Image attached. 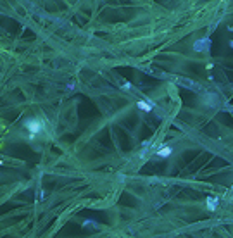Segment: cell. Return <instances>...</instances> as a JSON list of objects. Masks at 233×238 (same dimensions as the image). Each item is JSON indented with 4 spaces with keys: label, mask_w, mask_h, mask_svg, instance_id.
<instances>
[{
    "label": "cell",
    "mask_w": 233,
    "mask_h": 238,
    "mask_svg": "<svg viewBox=\"0 0 233 238\" xmlns=\"http://www.w3.org/2000/svg\"><path fill=\"white\" fill-rule=\"evenodd\" d=\"M41 128H43V123H41L40 119H29V121H26V129H28L31 135L40 133V129Z\"/></svg>",
    "instance_id": "cell-1"
},
{
    "label": "cell",
    "mask_w": 233,
    "mask_h": 238,
    "mask_svg": "<svg viewBox=\"0 0 233 238\" xmlns=\"http://www.w3.org/2000/svg\"><path fill=\"white\" fill-rule=\"evenodd\" d=\"M159 157H168V155H171V148L169 147H166V148H162V150H159V154H157Z\"/></svg>",
    "instance_id": "cell-5"
},
{
    "label": "cell",
    "mask_w": 233,
    "mask_h": 238,
    "mask_svg": "<svg viewBox=\"0 0 233 238\" xmlns=\"http://www.w3.org/2000/svg\"><path fill=\"white\" fill-rule=\"evenodd\" d=\"M206 47H211V40H209V38L199 40V41H195V45H194V48L197 52H206V50H207Z\"/></svg>",
    "instance_id": "cell-2"
},
{
    "label": "cell",
    "mask_w": 233,
    "mask_h": 238,
    "mask_svg": "<svg viewBox=\"0 0 233 238\" xmlns=\"http://www.w3.org/2000/svg\"><path fill=\"white\" fill-rule=\"evenodd\" d=\"M230 47H232V48H233V40H232V41H230Z\"/></svg>",
    "instance_id": "cell-6"
},
{
    "label": "cell",
    "mask_w": 233,
    "mask_h": 238,
    "mask_svg": "<svg viewBox=\"0 0 233 238\" xmlns=\"http://www.w3.org/2000/svg\"><path fill=\"white\" fill-rule=\"evenodd\" d=\"M218 204H219V202H218L216 197H209V199H207V209H209V211H216Z\"/></svg>",
    "instance_id": "cell-4"
},
{
    "label": "cell",
    "mask_w": 233,
    "mask_h": 238,
    "mask_svg": "<svg viewBox=\"0 0 233 238\" xmlns=\"http://www.w3.org/2000/svg\"><path fill=\"white\" fill-rule=\"evenodd\" d=\"M136 107H138V109H142V110H145V112H150V110L154 109L149 102H143V100H140V102L136 104Z\"/></svg>",
    "instance_id": "cell-3"
}]
</instances>
